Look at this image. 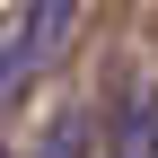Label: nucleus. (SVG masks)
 Here are the masks:
<instances>
[{"label": "nucleus", "mask_w": 158, "mask_h": 158, "mask_svg": "<svg viewBox=\"0 0 158 158\" xmlns=\"http://www.w3.org/2000/svg\"><path fill=\"white\" fill-rule=\"evenodd\" d=\"M79 9H88V0H18L27 62H53V53H70V35H79Z\"/></svg>", "instance_id": "1"}, {"label": "nucleus", "mask_w": 158, "mask_h": 158, "mask_svg": "<svg viewBox=\"0 0 158 158\" xmlns=\"http://www.w3.org/2000/svg\"><path fill=\"white\" fill-rule=\"evenodd\" d=\"M149 141H158V106H149V97H132L123 123H114V158H149Z\"/></svg>", "instance_id": "2"}, {"label": "nucleus", "mask_w": 158, "mask_h": 158, "mask_svg": "<svg viewBox=\"0 0 158 158\" xmlns=\"http://www.w3.org/2000/svg\"><path fill=\"white\" fill-rule=\"evenodd\" d=\"M27 70H35V62H27V35L9 27V35H0V106H9V88H18Z\"/></svg>", "instance_id": "3"}, {"label": "nucleus", "mask_w": 158, "mask_h": 158, "mask_svg": "<svg viewBox=\"0 0 158 158\" xmlns=\"http://www.w3.org/2000/svg\"><path fill=\"white\" fill-rule=\"evenodd\" d=\"M35 158H79V114H62V123L44 132V149H35Z\"/></svg>", "instance_id": "4"}, {"label": "nucleus", "mask_w": 158, "mask_h": 158, "mask_svg": "<svg viewBox=\"0 0 158 158\" xmlns=\"http://www.w3.org/2000/svg\"><path fill=\"white\" fill-rule=\"evenodd\" d=\"M149 158H158V141H149Z\"/></svg>", "instance_id": "5"}]
</instances>
